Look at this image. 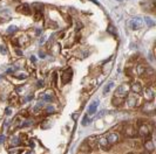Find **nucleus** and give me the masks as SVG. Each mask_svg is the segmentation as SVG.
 Masks as SVG:
<instances>
[{"label":"nucleus","instance_id":"3","mask_svg":"<svg viewBox=\"0 0 156 154\" xmlns=\"http://www.w3.org/2000/svg\"><path fill=\"white\" fill-rule=\"evenodd\" d=\"M138 134L142 137H147L150 134V127L148 126V124H141L138 127Z\"/></svg>","mask_w":156,"mask_h":154},{"label":"nucleus","instance_id":"8","mask_svg":"<svg viewBox=\"0 0 156 154\" xmlns=\"http://www.w3.org/2000/svg\"><path fill=\"white\" fill-rule=\"evenodd\" d=\"M99 104H100L99 100H94V102L90 104V106L88 107V115H94V113L96 112V109H98Z\"/></svg>","mask_w":156,"mask_h":154},{"label":"nucleus","instance_id":"12","mask_svg":"<svg viewBox=\"0 0 156 154\" xmlns=\"http://www.w3.org/2000/svg\"><path fill=\"white\" fill-rule=\"evenodd\" d=\"M144 147L147 148V151H148V152H154V150H155V145H154V142H153L151 140H149V141H146V144H144Z\"/></svg>","mask_w":156,"mask_h":154},{"label":"nucleus","instance_id":"21","mask_svg":"<svg viewBox=\"0 0 156 154\" xmlns=\"http://www.w3.org/2000/svg\"><path fill=\"white\" fill-rule=\"evenodd\" d=\"M20 150H9V154H19Z\"/></svg>","mask_w":156,"mask_h":154},{"label":"nucleus","instance_id":"15","mask_svg":"<svg viewBox=\"0 0 156 154\" xmlns=\"http://www.w3.org/2000/svg\"><path fill=\"white\" fill-rule=\"evenodd\" d=\"M90 121H92V119L88 117V115H86L83 117V119H82V125H83V126H87L88 124H90Z\"/></svg>","mask_w":156,"mask_h":154},{"label":"nucleus","instance_id":"25","mask_svg":"<svg viewBox=\"0 0 156 154\" xmlns=\"http://www.w3.org/2000/svg\"><path fill=\"white\" fill-rule=\"evenodd\" d=\"M43 86V81H39L38 82V88H42Z\"/></svg>","mask_w":156,"mask_h":154},{"label":"nucleus","instance_id":"2","mask_svg":"<svg viewBox=\"0 0 156 154\" xmlns=\"http://www.w3.org/2000/svg\"><path fill=\"white\" fill-rule=\"evenodd\" d=\"M130 26H132L133 30H138V29L143 28L144 21H143L142 18H135V19H133L130 21Z\"/></svg>","mask_w":156,"mask_h":154},{"label":"nucleus","instance_id":"18","mask_svg":"<svg viewBox=\"0 0 156 154\" xmlns=\"http://www.w3.org/2000/svg\"><path fill=\"white\" fill-rule=\"evenodd\" d=\"M11 142H12V145H19V138L18 137H13L12 138V140H11Z\"/></svg>","mask_w":156,"mask_h":154},{"label":"nucleus","instance_id":"6","mask_svg":"<svg viewBox=\"0 0 156 154\" xmlns=\"http://www.w3.org/2000/svg\"><path fill=\"white\" fill-rule=\"evenodd\" d=\"M17 11L20 12V13H22V14H31V8H29V6H28L27 4L20 5L19 7L17 8Z\"/></svg>","mask_w":156,"mask_h":154},{"label":"nucleus","instance_id":"4","mask_svg":"<svg viewBox=\"0 0 156 154\" xmlns=\"http://www.w3.org/2000/svg\"><path fill=\"white\" fill-rule=\"evenodd\" d=\"M98 142H99V145H100V147L103 148L104 151H108V150H109V142L107 141V138H106V137L99 138Z\"/></svg>","mask_w":156,"mask_h":154},{"label":"nucleus","instance_id":"10","mask_svg":"<svg viewBox=\"0 0 156 154\" xmlns=\"http://www.w3.org/2000/svg\"><path fill=\"white\" fill-rule=\"evenodd\" d=\"M144 97H146L147 100H153L154 99V91L150 88H147L144 90Z\"/></svg>","mask_w":156,"mask_h":154},{"label":"nucleus","instance_id":"22","mask_svg":"<svg viewBox=\"0 0 156 154\" xmlns=\"http://www.w3.org/2000/svg\"><path fill=\"white\" fill-rule=\"evenodd\" d=\"M31 124H32V120H26V121H24L22 126H29Z\"/></svg>","mask_w":156,"mask_h":154},{"label":"nucleus","instance_id":"1","mask_svg":"<svg viewBox=\"0 0 156 154\" xmlns=\"http://www.w3.org/2000/svg\"><path fill=\"white\" fill-rule=\"evenodd\" d=\"M129 92V85L127 83H123L121 84L118 88L116 89L115 94H114V97H120V98H126L127 95Z\"/></svg>","mask_w":156,"mask_h":154},{"label":"nucleus","instance_id":"35","mask_svg":"<svg viewBox=\"0 0 156 154\" xmlns=\"http://www.w3.org/2000/svg\"><path fill=\"white\" fill-rule=\"evenodd\" d=\"M28 154H29V153H28Z\"/></svg>","mask_w":156,"mask_h":154},{"label":"nucleus","instance_id":"5","mask_svg":"<svg viewBox=\"0 0 156 154\" xmlns=\"http://www.w3.org/2000/svg\"><path fill=\"white\" fill-rule=\"evenodd\" d=\"M71 77H72V69L65 70L63 74H62V83H63V84L68 83V82L71 81Z\"/></svg>","mask_w":156,"mask_h":154},{"label":"nucleus","instance_id":"16","mask_svg":"<svg viewBox=\"0 0 156 154\" xmlns=\"http://www.w3.org/2000/svg\"><path fill=\"white\" fill-rule=\"evenodd\" d=\"M128 105H129V106H135V105H136V98H135V97L128 98Z\"/></svg>","mask_w":156,"mask_h":154},{"label":"nucleus","instance_id":"7","mask_svg":"<svg viewBox=\"0 0 156 154\" xmlns=\"http://www.w3.org/2000/svg\"><path fill=\"white\" fill-rule=\"evenodd\" d=\"M107 138V141L109 142V145L110 144H116L117 141H118V134L117 133H109V134L106 137Z\"/></svg>","mask_w":156,"mask_h":154},{"label":"nucleus","instance_id":"33","mask_svg":"<svg viewBox=\"0 0 156 154\" xmlns=\"http://www.w3.org/2000/svg\"><path fill=\"white\" fill-rule=\"evenodd\" d=\"M17 54H18V55H21V54H22V53H21V51H20V50H17Z\"/></svg>","mask_w":156,"mask_h":154},{"label":"nucleus","instance_id":"17","mask_svg":"<svg viewBox=\"0 0 156 154\" xmlns=\"http://www.w3.org/2000/svg\"><path fill=\"white\" fill-rule=\"evenodd\" d=\"M43 100L45 102H52L53 100V95H49V94L43 95Z\"/></svg>","mask_w":156,"mask_h":154},{"label":"nucleus","instance_id":"34","mask_svg":"<svg viewBox=\"0 0 156 154\" xmlns=\"http://www.w3.org/2000/svg\"><path fill=\"white\" fill-rule=\"evenodd\" d=\"M118 1H122V0H118Z\"/></svg>","mask_w":156,"mask_h":154},{"label":"nucleus","instance_id":"14","mask_svg":"<svg viewBox=\"0 0 156 154\" xmlns=\"http://www.w3.org/2000/svg\"><path fill=\"white\" fill-rule=\"evenodd\" d=\"M147 70V68L146 67H143V65H137L136 67V74L138 75V76H141L144 71Z\"/></svg>","mask_w":156,"mask_h":154},{"label":"nucleus","instance_id":"26","mask_svg":"<svg viewBox=\"0 0 156 154\" xmlns=\"http://www.w3.org/2000/svg\"><path fill=\"white\" fill-rule=\"evenodd\" d=\"M5 141V135H0V144H2Z\"/></svg>","mask_w":156,"mask_h":154},{"label":"nucleus","instance_id":"32","mask_svg":"<svg viewBox=\"0 0 156 154\" xmlns=\"http://www.w3.org/2000/svg\"><path fill=\"white\" fill-rule=\"evenodd\" d=\"M73 118H74V119L76 120V118H78V115H76V113H75V115H73Z\"/></svg>","mask_w":156,"mask_h":154},{"label":"nucleus","instance_id":"23","mask_svg":"<svg viewBox=\"0 0 156 154\" xmlns=\"http://www.w3.org/2000/svg\"><path fill=\"white\" fill-rule=\"evenodd\" d=\"M0 51H1V54H4V55L6 54V50H5V47H4V46L0 47Z\"/></svg>","mask_w":156,"mask_h":154},{"label":"nucleus","instance_id":"30","mask_svg":"<svg viewBox=\"0 0 156 154\" xmlns=\"http://www.w3.org/2000/svg\"><path fill=\"white\" fill-rule=\"evenodd\" d=\"M39 55H40V57H45V56H46V55H45V53H42V51H40Z\"/></svg>","mask_w":156,"mask_h":154},{"label":"nucleus","instance_id":"20","mask_svg":"<svg viewBox=\"0 0 156 154\" xmlns=\"http://www.w3.org/2000/svg\"><path fill=\"white\" fill-rule=\"evenodd\" d=\"M146 21H147V23H148L149 26H153V25H154V22H153V20L150 19V18H146Z\"/></svg>","mask_w":156,"mask_h":154},{"label":"nucleus","instance_id":"27","mask_svg":"<svg viewBox=\"0 0 156 154\" xmlns=\"http://www.w3.org/2000/svg\"><path fill=\"white\" fill-rule=\"evenodd\" d=\"M47 111H48V112H52V111H54V107H53V106H48Z\"/></svg>","mask_w":156,"mask_h":154},{"label":"nucleus","instance_id":"24","mask_svg":"<svg viewBox=\"0 0 156 154\" xmlns=\"http://www.w3.org/2000/svg\"><path fill=\"white\" fill-rule=\"evenodd\" d=\"M14 29L17 30V27H14V26H13V27H9V28H8V32L12 33V32H14Z\"/></svg>","mask_w":156,"mask_h":154},{"label":"nucleus","instance_id":"13","mask_svg":"<svg viewBox=\"0 0 156 154\" xmlns=\"http://www.w3.org/2000/svg\"><path fill=\"white\" fill-rule=\"evenodd\" d=\"M114 85V83L113 82H109V83H107V85L104 86V89H103V95H107L109 91H110V89H112V86Z\"/></svg>","mask_w":156,"mask_h":154},{"label":"nucleus","instance_id":"29","mask_svg":"<svg viewBox=\"0 0 156 154\" xmlns=\"http://www.w3.org/2000/svg\"><path fill=\"white\" fill-rule=\"evenodd\" d=\"M31 61L32 62H37V57L35 56H31Z\"/></svg>","mask_w":156,"mask_h":154},{"label":"nucleus","instance_id":"9","mask_svg":"<svg viewBox=\"0 0 156 154\" xmlns=\"http://www.w3.org/2000/svg\"><path fill=\"white\" fill-rule=\"evenodd\" d=\"M130 88H132L133 92H135V94H141L142 92V85H141L140 82H134Z\"/></svg>","mask_w":156,"mask_h":154},{"label":"nucleus","instance_id":"28","mask_svg":"<svg viewBox=\"0 0 156 154\" xmlns=\"http://www.w3.org/2000/svg\"><path fill=\"white\" fill-rule=\"evenodd\" d=\"M26 77H27V75H24V74L19 75V78H21V79H24V78H26Z\"/></svg>","mask_w":156,"mask_h":154},{"label":"nucleus","instance_id":"11","mask_svg":"<svg viewBox=\"0 0 156 154\" xmlns=\"http://www.w3.org/2000/svg\"><path fill=\"white\" fill-rule=\"evenodd\" d=\"M124 103V98H120V97H114L112 99V104L115 105V106H120Z\"/></svg>","mask_w":156,"mask_h":154},{"label":"nucleus","instance_id":"19","mask_svg":"<svg viewBox=\"0 0 156 154\" xmlns=\"http://www.w3.org/2000/svg\"><path fill=\"white\" fill-rule=\"evenodd\" d=\"M41 15H42V14H41V12H40V11H38V12H35V14H34V19L37 20V21H38V20H40V18H41Z\"/></svg>","mask_w":156,"mask_h":154},{"label":"nucleus","instance_id":"31","mask_svg":"<svg viewBox=\"0 0 156 154\" xmlns=\"http://www.w3.org/2000/svg\"><path fill=\"white\" fill-rule=\"evenodd\" d=\"M6 112H7V115H9V113H11V109H7Z\"/></svg>","mask_w":156,"mask_h":154}]
</instances>
